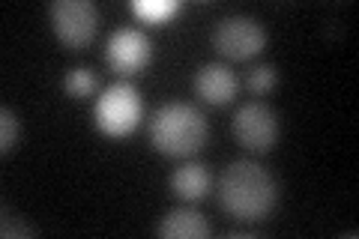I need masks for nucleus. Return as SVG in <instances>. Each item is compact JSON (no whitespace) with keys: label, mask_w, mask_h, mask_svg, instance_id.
I'll return each mask as SVG.
<instances>
[{"label":"nucleus","mask_w":359,"mask_h":239,"mask_svg":"<svg viewBox=\"0 0 359 239\" xmlns=\"http://www.w3.org/2000/svg\"><path fill=\"white\" fill-rule=\"evenodd\" d=\"M278 200V183L257 162H233L219 177V203L222 210L240 221H261L273 212Z\"/></svg>","instance_id":"obj_1"},{"label":"nucleus","mask_w":359,"mask_h":239,"mask_svg":"<svg viewBox=\"0 0 359 239\" xmlns=\"http://www.w3.org/2000/svg\"><path fill=\"white\" fill-rule=\"evenodd\" d=\"M150 138L165 156H192L207 141V120L189 102H165L150 123Z\"/></svg>","instance_id":"obj_2"},{"label":"nucleus","mask_w":359,"mask_h":239,"mask_svg":"<svg viewBox=\"0 0 359 239\" xmlns=\"http://www.w3.org/2000/svg\"><path fill=\"white\" fill-rule=\"evenodd\" d=\"M144 117V102L138 87L129 81L111 84L96 102V126L108 138H126L129 132L138 129Z\"/></svg>","instance_id":"obj_3"},{"label":"nucleus","mask_w":359,"mask_h":239,"mask_svg":"<svg viewBox=\"0 0 359 239\" xmlns=\"http://www.w3.org/2000/svg\"><path fill=\"white\" fill-rule=\"evenodd\" d=\"M212 45L228 60H252L255 54L264 51L266 30L261 27V21L249 15H228L212 30Z\"/></svg>","instance_id":"obj_4"},{"label":"nucleus","mask_w":359,"mask_h":239,"mask_svg":"<svg viewBox=\"0 0 359 239\" xmlns=\"http://www.w3.org/2000/svg\"><path fill=\"white\" fill-rule=\"evenodd\" d=\"M51 27L66 48H84L93 42L99 27V13L90 0H54L51 4Z\"/></svg>","instance_id":"obj_5"},{"label":"nucleus","mask_w":359,"mask_h":239,"mask_svg":"<svg viewBox=\"0 0 359 239\" xmlns=\"http://www.w3.org/2000/svg\"><path fill=\"white\" fill-rule=\"evenodd\" d=\"M105 60L120 78H132L144 72L153 60V42L138 27H120L111 33L105 45Z\"/></svg>","instance_id":"obj_6"},{"label":"nucleus","mask_w":359,"mask_h":239,"mask_svg":"<svg viewBox=\"0 0 359 239\" xmlns=\"http://www.w3.org/2000/svg\"><path fill=\"white\" fill-rule=\"evenodd\" d=\"M233 135L252 153H269L278 141V114L264 102H245L233 114Z\"/></svg>","instance_id":"obj_7"},{"label":"nucleus","mask_w":359,"mask_h":239,"mask_svg":"<svg viewBox=\"0 0 359 239\" xmlns=\"http://www.w3.org/2000/svg\"><path fill=\"white\" fill-rule=\"evenodd\" d=\"M237 75H233L224 63H207L201 66L198 75H195V93L207 102V105H228V102L237 96Z\"/></svg>","instance_id":"obj_8"},{"label":"nucleus","mask_w":359,"mask_h":239,"mask_svg":"<svg viewBox=\"0 0 359 239\" xmlns=\"http://www.w3.org/2000/svg\"><path fill=\"white\" fill-rule=\"evenodd\" d=\"M156 233L162 239H204L210 233V224L198 210L180 207L165 215L159 227H156Z\"/></svg>","instance_id":"obj_9"},{"label":"nucleus","mask_w":359,"mask_h":239,"mask_svg":"<svg viewBox=\"0 0 359 239\" xmlns=\"http://www.w3.org/2000/svg\"><path fill=\"white\" fill-rule=\"evenodd\" d=\"M210 186H212V177L204 165L198 162H189V165H180L174 174H171V189L177 198L183 200H201L210 195Z\"/></svg>","instance_id":"obj_10"},{"label":"nucleus","mask_w":359,"mask_h":239,"mask_svg":"<svg viewBox=\"0 0 359 239\" xmlns=\"http://www.w3.org/2000/svg\"><path fill=\"white\" fill-rule=\"evenodd\" d=\"M180 9H183L180 0H135L132 4V13L141 21H147V25H165V21L174 18Z\"/></svg>","instance_id":"obj_11"},{"label":"nucleus","mask_w":359,"mask_h":239,"mask_svg":"<svg viewBox=\"0 0 359 239\" xmlns=\"http://www.w3.org/2000/svg\"><path fill=\"white\" fill-rule=\"evenodd\" d=\"M63 90L69 93L72 99H84V96H93L96 93V72L87 69V66H75V69L66 72L63 78Z\"/></svg>","instance_id":"obj_12"},{"label":"nucleus","mask_w":359,"mask_h":239,"mask_svg":"<svg viewBox=\"0 0 359 239\" xmlns=\"http://www.w3.org/2000/svg\"><path fill=\"white\" fill-rule=\"evenodd\" d=\"M18 135H21V126H18V117L13 114V108H0V153H13L15 144H18Z\"/></svg>","instance_id":"obj_13"},{"label":"nucleus","mask_w":359,"mask_h":239,"mask_svg":"<svg viewBox=\"0 0 359 239\" xmlns=\"http://www.w3.org/2000/svg\"><path fill=\"white\" fill-rule=\"evenodd\" d=\"M276 81H278V72L273 69V66H266V63L255 66V69L249 72V87H252V93H269V90L276 87Z\"/></svg>","instance_id":"obj_14"},{"label":"nucleus","mask_w":359,"mask_h":239,"mask_svg":"<svg viewBox=\"0 0 359 239\" xmlns=\"http://www.w3.org/2000/svg\"><path fill=\"white\" fill-rule=\"evenodd\" d=\"M0 233H4V236H30L33 231H30L27 224H21L15 215H9V210H6V212H4V227H0Z\"/></svg>","instance_id":"obj_15"}]
</instances>
